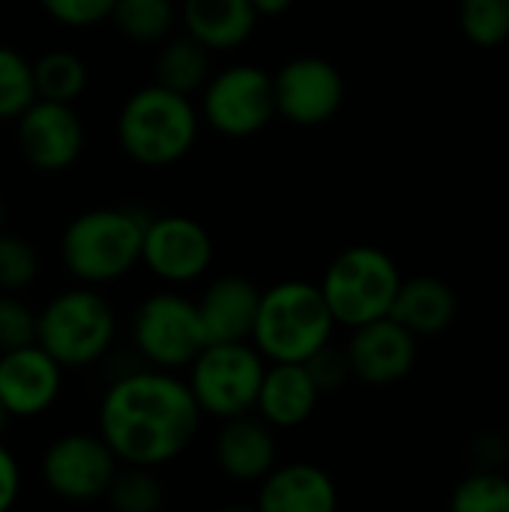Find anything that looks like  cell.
I'll return each instance as SVG.
<instances>
[{
  "instance_id": "cell-1",
  "label": "cell",
  "mask_w": 509,
  "mask_h": 512,
  "mask_svg": "<svg viewBox=\"0 0 509 512\" xmlns=\"http://www.w3.org/2000/svg\"><path fill=\"white\" fill-rule=\"evenodd\" d=\"M201 408L186 378L162 369H132L114 378L96 411V435L120 465L162 468L180 459L201 432Z\"/></svg>"
},
{
  "instance_id": "cell-2",
  "label": "cell",
  "mask_w": 509,
  "mask_h": 512,
  "mask_svg": "<svg viewBox=\"0 0 509 512\" xmlns=\"http://www.w3.org/2000/svg\"><path fill=\"white\" fill-rule=\"evenodd\" d=\"M333 330L336 321L321 288L291 279L261 291L249 342L267 363H306L333 342Z\"/></svg>"
},
{
  "instance_id": "cell-3",
  "label": "cell",
  "mask_w": 509,
  "mask_h": 512,
  "mask_svg": "<svg viewBox=\"0 0 509 512\" xmlns=\"http://www.w3.org/2000/svg\"><path fill=\"white\" fill-rule=\"evenodd\" d=\"M144 228L147 219L129 210L81 213L60 240L63 264L84 285L114 282L141 261Z\"/></svg>"
},
{
  "instance_id": "cell-4",
  "label": "cell",
  "mask_w": 509,
  "mask_h": 512,
  "mask_svg": "<svg viewBox=\"0 0 509 512\" xmlns=\"http://www.w3.org/2000/svg\"><path fill=\"white\" fill-rule=\"evenodd\" d=\"M117 336L111 303L93 288L57 294L36 312V345L63 369H87L99 363Z\"/></svg>"
},
{
  "instance_id": "cell-5",
  "label": "cell",
  "mask_w": 509,
  "mask_h": 512,
  "mask_svg": "<svg viewBox=\"0 0 509 512\" xmlns=\"http://www.w3.org/2000/svg\"><path fill=\"white\" fill-rule=\"evenodd\" d=\"M399 285L402 273L387 252L375 246H351L333 258L318 288L333 321L357 330L390 315Z\"/></svg>"
},
{
  "instance_id": "cell-6",
  "label": "cell",
  "mask_w": 509,
  "mask_h": 512,
  "mask_svg": "<svg viewBox=\"0 0 509 512\" xmlns=\"http://www.w3.org/2000/svg\"><path fill=\"white\" fill-rule=\"evenodd\" d=\"M198 120L189 96L168 87H144L120 111L117 135L123 150L141 165H171L195 144Z\"/></svg>"
},
{
  "instance_id": "cell-7",
  "label": "cell",
  "mask_w": 509,
  "mask_h": 512,
  "mask_svg": "<svg viewBox=\"0 0 509 512\" xmlns=\"http://www.w3.org/2000/svg\"><path fill=\"white\" fill-rule=\"evenodd\" d=\"M186 372V387L201 414L213 420H231L255 411L267 360L252 342H222L204 345Z\"/></svg>"
},
{
  "instance_id": "cell-8",
  "label": "cell",
  "mask_w": 509,
  "mask_h": 512,
  "mask_svg": "<svg viewBox=\"0 0 509 512\" xmlns=\"http://www.w3.org/2000/svg\"><path fill=\"white\" fill-rule=\"evenodd\" d=\"M132 345L150 369H189L207 345L195 303L174 291L147 297L132 315Z\"/></svg>"
},
{
  "instance_id": "cell-9",
  "label": "cell",
  "mask_w": 509,
  "mask_h": 512,
  "mask_svg": "<svg viewBox=\"0 0 509 512\" xmlns=\"http://www.w3.org/2000/svg\"><path fill=\"white\" fill-rule=\"evenodd\" d=\"M117 468V456L96 432H66L39 459L42 486L66 504L102 501Z\"/></svg>"
},
{
  "instance_id": "cell-10",
  "label": "cell",
  "mask_w": 509,
  "mask_h": 512,
  "mask_svg": "<svg viewBox=\"0 0 509 512\" xmlns=\"http://www.w3.org/2000/svg\"><path fill=\"white\" fill-rule=\"evenodd\" d=\"M276 111L273 78L258 66L225 69L204 96L207 120L225 135H252L267 126Z\"/></svg>"
},
{
  "instance_id": "cell-11",
  "label": "cell",
  "mask_w": 509,
  "mask_h": 512,
  "mask_svg": "<svg viewBox=\"0 0 509 512\" xmlns=\"http://www.w3.org/2000/svg\"><path fill=\"white\" fill-rule=\"evenodd\" d=\"M276 108L297 126L327 123L345 99V81L339 69L324 57H297L273 78Z\"/></svg>"
},
{
  "instance_id": "cell-12",
  "label": "cell",
  "mask_w": 509,
  "mask_h": 512,
  "mask_svg": "<svg viewBox=\"0 0 509 512\" xmlns=\"http://www.w3.org/2000/svg\"><path fill=\"white\" fill-rule=\"evenodd\" d=\"M141 261L153 276L171 285H186L213 261V240L195 219L186 216H162L150 219L144 228Z\"/></svg>"
},
{
  "instance_id": "cell-13",
  "label": "cell",
  "mask_w": 509,
  "mask_h": 512,
  "mask_svg": "<svg viewBox=\"0 0 509 512\" xmlns=\"http://www.w3.org/2000/svg\"><path fill=\"white\" fill-rule=\"evenodd\" d=\"M63 393V366L39 345L0 354V405L12 420L42 417Z\"/></svg>"
},
{
  "instance_id": "cell-14",
  "label": "cell",
  "mask_w": 509,
  "mask_h": 512,
  "mask_svg": "<svg viewBox=\"0 0 509 512\" xmlns=\"http://www.w3.org/2000/svg\"><path fill=\"white\" fill-rule=\"evenodd\" d=\"M345 354L351 378L372 387H390L411 375L417 363V336H411L387 315L357 327L351 333V342L345 345Z\"/></svg>"
},
{
  "instance_id": "cell-15",
  "label": "cell",
  "mask_w": 509,
  "mask_h": 512,
  "mask_svg": "<svg viewBox=\"0 0 509 512\" xmlns=\"http://www.w3.org/2000/svg\"><path fill=\"white\" fill-rule=\"evenodd\" d=\"M18 144L33 168L63 171L78 159L84 147V129L69 105L36 99L18 117Z\"/></svg>"
},
{
  "instance_id": "cell-16",
  "label": "cell",
  "mask_w": 509,
  "mask_h": 512,
  "mask_svg": "<svg viewBox=\"0 0 509 512\" xmlns=\"http://www.w3.org/2000/svg\"><path fill=\"white\" fill-rule=\"evenodd\" d=\"M216 468L234 483H261L279 465L276 429L258 414L222 420L213 438Z\"/></svg>"
},
{
  "instance_id": "cell-17",
  "label": "cell",
  "mask_w": 509,
  "mask_h": 512,
  "mask_svg": "<svg viewBox=\"0 0 509 512\" xmlns=\"http://www.w3.org/2000/svg\"><path fill=\"white\" fill-rule=\"evenodd\" d=\"M258 512H339L336 480L315 462H282L261 483Z\"/></svg>"
},
{
  "instance_id": "cell-18",
  "label": "cell",
  "mask_w": 509,
  "mask_h": 512,
  "mask_svg": "<svg viewBox=\"0 0 509 512\" xmlns=\"http://www.w3.org/2000/svg\"><path fill=\"white\" fill-rule=\"evenodd\" d=\"M258 303H261V291L243 276H222L210 282L201 300L195 303L204 342L207 345L249 342Z\"/></svg>"
},
{
  "instance_id": "cell-19",
  "label": "cell",
  "mask_w": 509,
  "mask_h": 512,
  "mask_svg": "<svg viewBox=\"0 0 509 512\" xmlns=\"http://www.w3.org/2000/svg\"><path fill=\"white\" fill-rule=\"evenodd\" d=\"M318 402L321 393L303 363H267L252 414H258L276 432L300 429L312 420Z\"/></svg>"
},
{
  "instance_id": "cell-20",
  "label": "cell",
  "mask_w": 509,
  "mask_h": 512,
  "mask_svg": "<svg viewBox=\"0 0 509 512\" xmlns=\"http://www.w3.org/2000/svg\"><path fill=\"white\" fill-rule=\"evenodd\" d=\"M456 312H459L456 291L444 279L414 276V279H402L390 318L420 339V336H438L450 330V324L456 321Z\"/></svg>"
},
{
  "instance_id": "cell-21",
  "label": "cell",
  "mask_w": 509,
  "mask_h": 512,
  "mask_svg": "<svg viewBox=\"0 0 509 512\" xmlns=\"http://www.w3.org/2000/svg\"><path fill=\"white\" fill-rule=\"evenodd\" d=\"M183 18L204 48H234L252 36L258 12L249 0H186Z\"/></svg>"
},
{
  "instance_id": "cell-22",
  "label": "cell",
  "mask_w": 509,
  "mask_h": 512,
  "mask_svg": "<svg viewBox=\"0 0 509 512\" xmlns=\"http://www.w3.org/2000/svg\"><path fill=\"white\" fill-rule=\"evenodd\" d=\"M84 87H87V66L81 63V57L69 51H51L39 57V63L33 66L36 99L72 105L84 93Z\"/></svg>"
},
{
  "instance_id": "cell-23",
  "label": "cell",
  "mask_w": 509,
  "mask_h": 512,
  "mask_svg": "<svg viewBox=\"0 0 509 512\" xmlns=\"http://www.w3.org/2000/svg\"><path fill=\"white\" fill-rule=\"evenodd\" d=\"M207 69H210V60H207V48L201 42H195L192 36L174 39L168 48H162V54L156 60V78H159L156 84L168 87L180 96H189L195 87L204 84Z\"/></svg>"
},
{
  "instance_id": "cell-24",
  "label": "cell",
  "mask_w": 509,
  "mask_h": 512,
  "mask_svg": "<svg viewBox=\"0 0 509 512\" xmlns=\"http://www.w3.org/2000/svg\"><path fill=\"white\" fill-rule=\"evenodd\" d=\"M102 501H108L111 512H162L165 489L150 468L120 465Z\"/></svg>"
},
{
  "instance_id": "cell-25",
  "label": "cell",
  "mask_w": 509,
  "mask_h": 512,
  "mask_svg": "<svg viewBox=\"0 0 509 512\" xmlns=\"http://www.w3.org/2000/svg\"><path fill=\"white\" fill-rule=\"evenodd\" d=\"M111 15L129 39L153 42L168 33L174 21V6L171 0H114Z\"/></svg>"
},
{
  "instance_id": "cell-26",
  "label": "cell",
  "mask_w": 509,
  "mask_h": 512,
  "mask_svg": "<svg viewBox=\"0 0 509 512\" xmlns=\"http://www.w3.org/2000/svg\"><path fill=\"white\" fill-rule=\"evenodd\" d=\"M462 33L480 48H498L509 39V0H459Z\"/></svg>"
},
{
  "instance_id": "cell-27",
  "label": "cell",
  "mask_w": 509,
  "mask_h": 512,
  "mask_svg": "<svg viewBox=\"0 0 509 512\" xmlns=\"http://www.w3.org/2000/svg\"><path fill=\"white\" fill-rule=\"evenodd\" d=\"M450 512H509V477L498 471L468 474L450 498Z\"/></svg>"
},
{
  "instance_id": "cell-28",
  "label": "cell",
  "mask_w": 509,
  "mask_h": 512,
  "mask_svg": "<svg viewBox=\"0 0 509 512\" xmlns=\"http://www.w3.org/2000/svg\"><path fill=\"white\" fill-rule=\"evenodd\" d=\"M33 102V66L18 51L0 45V117H21Z\"/></svg>"
},
{
  "instance_id": "cell-29",
  "label": "cell",
  "mask_w": 509,
  "mask_h": 512,
  "mask_svg": "<svg viewBox=\"0 0 509 512\" xmlns=\"http://www.w3.org/2000/svg\"><path fill=\"white\" fill-rule=\"evenodd\" d=\"M39 273V255L36 249L15 234L0 231V294H18L27 285H33Z\"/></svg>"
},
{
  "instance_id": "cell-30",
  "label": "cell",
  "mask_w": 509,
  "mask_h": 512,
  "mask_svg": "<svg viewBox=\"0 0 509 512\" xmlns=\"http://www.w3.org/2000/svg\"><path fill=\"white\" fill-rule=\"evenodd\" d=\"M36 345V312L18 294H0V354Z\"/></svg>"
},
{
  "instance_id": "cell-31",
  "label": "cell",
  "mask_w": 509,
  "mask_h": 512,
  "mask_svg": "<svg viewBox=\"0 0 509 512\" xmlns=\"http://www.w3.org/2000/svg\"><path fill=\"white\" fill-rule=\"evenodd\" d=\"M306 372L309 378L315 381L318 393H333L339 387H345L351 381V366H348V354L345 348H336L333 342H327L321 351H315L306 363Z\"/></svg>"
},
{
  "instance_id": "cell-32",
  "label": "cell",
  "mask_w": 509,
  "mask_h": 512,
  "mask_svg": "<svg viewBox=\"0 0 509 512\" xmlns=\"http://www.w3.org/2000/svg\"><path fill=\"white\" fill-rule=\"evenodd\" d=\"M42 6L69 27H87L96 24L99 18L111 15L114 0H42Z\"/></svg>"
},
{
  "instance_id": "cell-33",
  "label": "cell",
  "mask_w": 509,
  "mask_h": 512,
  "mask_svg": "<svg viewBox=\"0 0 509 512\" xmlns=\"http://www.w3.org/2000/svg\"><path fill=\"white\" fill-rule=\"evenodd\" d=\"M21 498V465L15 453L0 441V512H12Z\"/></svg>"
},
{
  "instance_id": "cell-34",
  "label": "cell",
  "mask_w": 509,
  "mask_h": 512,
  "mask_svg": "<svg viewBox=\"0 0 509 512\" xmlns=\"http://www.w3.org/2000/svg\"><path fill=\"white\" fill-rule=\"evenodd\" d=\"M509 453V438L501 435H480L474 444H471V456L474 462L480 465L477 471H498L504 462H507Z\"/></svg>"
},
{
  "instance_id": "cell-35",
  "label": "cell",
  "mask_w": 509,
  "mask_h": 512,
  "mask_svg": "<svg viewBox=\"0 0 509 512\" xmlns=\"http://www.w3.org/2000/svg\"><path fill=\"white\" fill-rule=\"evenodd\" d=\"M249 3L258 15H282L285 9H291L294 0H249Z\"/></svg>"
},
{
  "instance_id": "cell-36",
  "label": "cell",
  "mask_w": 509,
  "mask_h": 512,
  "mask_svg": "<svg viewBox=\"0 0 509 512\" xmlns=\"http://www.w3.org/2000/svg\"><path fill=\"white\" fill-rule=\"evenodd\" d=\"M216 512H258L252 504H225V507H219Z\"/></svg>"
},
{
  "instance_id": "cell-37",
  "label": "cell",
  "mask_w": 509,
  "mask_h": 512,
  "mask_svg": "<svg viewBox=\"0 0 509 512\" xmlns=\"http://www.w3.org/2000/svg\"><path fill=\"white\" fill-rule=\"evenodd\" d=\"M9 423H12V417H9V411L0 405V441H3V435L9 432Z\"/></svg>"
},
{
  "instance_id": "cell-38",
  "label": "cell",
  "mask_w": 509,
  "mask_h": 512,
  "mask_svg": "<svg viewBox=\"0 0 509 512\" xmlns=\"http://www.w3.org/2000/svg\"><path fill=\"white\" fill-rule=\"evenodd\" d=\"M0 231H3V201H0Z\"/></svg>"
}]
</instances>
